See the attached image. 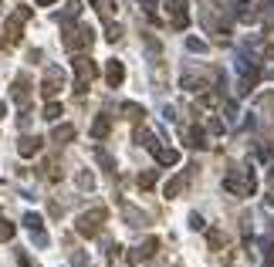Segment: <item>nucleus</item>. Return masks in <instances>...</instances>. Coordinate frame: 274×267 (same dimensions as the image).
<instances>
[{
	"mask_svg": "<svg viewBox=\"0 0 274 267\" xmlns=\"http://www.w3.org/2000/svg\"><path fill=\"white\" fill-rule=\"evenodd\" d=\"M125 119H132V122H142V108H139V105H125Z\"/></svg>",
	"mask_w": 274,
	"mask_h": 267,
	"instance_id": "6ab92c4d",
	"label": "nucleus"
},
{
	"mask_svg": "<svg viewBox=\"0 0 274 267\" xmlns=\"http://www.w3.org/2000/svg\"><path fill=\"white\" fill-rule=\"evenodd\" d=\"M17 264H21V267H38L31 257H27V254H17Z\"/></svg>",
	"mask_w": 274,
	"mask_h": 267,
	"instance_id": "a878e982",
	"label": "nucleus"
},
{
	"mask_svg": "<svg viewBox=\"0 0 274 267\" xmlns=\"http://www.w3.org/2000/svg\"><path fill=\"white\" fill-rule=\"evenodd\" d=\"M14 237V223L10 220H0V240H10Z\"/></svg>",
	"mask_w": 274,
	"mask_h": 267,
	"instance_id": "ddd939ff",
	"label": "nucleus"
},
{
	"mask_svg": "<svg viewBox=\"0 0 274 267\" xmlns=\"http://www.w3.org/2000/svg\"><path fill=\"white\" fill-rule=\"evenodd\" d=\"M65 44H68L71 51H81V48H88V44H92V31H88V27H78V34H75V31H68Z\"/></svg>",
	"mask_w": 274,
	"mask_h": 267,
	"instance_id": "20e7f679",
	"label": "nucleus"
},
{
	"mask_svg": "<svg viewBox=\"0 0 274 267\" xmlns=\"http://www.w3.org/2000/svg\"><path fill=\"white\" fill-rule=\"evenodd\" d=\"M105 78H108V85H112V88H119L122 78H125V68H122V61H108V65H105Z\"/></svg>",
	"mask_w": 274,
	"mask_h": 267,
	"instance_id": "423d86ee",
	"label": "nucleus"
},
{
	"mask_svg": "<svg viewBox=\"0 0 274 267\" xmlns=\"http://www.w3.org/2000/svg\"><path fill=\"white\" fill-rule=\"evenodd\" d=\"M156 162H159V166H176L179 152L176 149H159V152H156Z\"/></svg>",
	"mask_w": 274,
	"mask_h": 267,
	"instance_id": "6e6552de",
	"label": "nucleus"
},
{
	"mask_svg": "<svg viewBox=\"0 0 274 267\" xmlns=\"http://www.w3.org/2000/svg\"><path fill=\"white\" fill-rule=\"evenodd\" d=\"M58 115H61V105H58V102H51V105L44 108V119H48V122H54Z\"/></svg>",
	"mask_w": 274,
	"mask_h": 267,
	"instance_id": "a211bd4d",
	"label": "nucleus"
},
{
	"mask_svg": "<svg viewBox=\"0 0 274 267\" xmlns=\"http://www.w3.org/2000/svg\"><path fill=\"white\" fill-rule=\"evenodd\" d=\"M34 234V243H38V247H48V234H41V230H31Z\"/></svg>",
	"mask_w": 274,
	"mask_h": 267,
	"instance_id": "393cba45",
	"label": "nucleus"
},
{
	"mask_svg": "<svg viewBox=\"0 0 274 267\" xmlns=\"http://www.w3.org/2000/svg\"><path fill=\"white\" fill-rule=\"evenodd\" d=\"M41 149V139H34V136H24L21 142H17V152L21 156H34Z\"/></svg>",
	"mask_w": 274,
	"mask_h": 267,
	"instance_id": "0eeeda50",
	"label": "nucleus"
},
{
	"mask_svg": "<svg viewBox=\"0 0 274 267\" xmlns=\"http://www.w3.org/2000/svg\"><path fill=\"white\" fill-rule=\"evenodd\" d=\"M92 136H95V139L108 136V119H95V125H92Z\"/></svg>",
	"mask_w": 274,
	"mask_h": 267,
	"instance_id": "9b49d317",
	"label": "nucleus"
},
{
	"mask_svg": "<svg viewBox=\"0 0 274 267\" xmlns=\"http://www.w3.org/2000/svg\"><path fill=\"white\" fill-rule=\"evenodd\" d=\"M78 186L81 189H92V186H95V176H92V173H78Z\"/></svg>",
	"mask_w": 274,
	"mask_h": 267,
	"instance_id": "2eb2a0df",
	"label": "nucleus"
},
{
	"mask_svg": "<svg viewBox=\"0 0 274 267\" xmlns=\"http://www.w3.org/2000/svg\"><path fill=\"white\" fill-rule=\"evenodd\" d=\"M166 4H170V10L176 17H186V0H166Z\"/></svg>",
	"mask_w": 274,
	"mask_h": 267,
	"instance_id": "f8f14e48",
	"label": "nucleus"
},
{
	"mask_svg": "<svg viewBox=\"0 0 274 267\" xmlns=\"http://www.w3.org/2000/svg\"><path fill=\"white\" fill-rule=\"evenodd\" d=\"M186 142H190V146H196V149H200V146H207V142H203V132H200V129H193V132H190V136H186Z\"/></svg>",
	"mask_w": 274,
	"mask_h": 267,
	"instance_id": "4468645a",
	"label": "nucleus"
},
{
	"mask_svg": "<svg viewBox=\"0 0 274 267\" xmlns=\"http://www.w3.org/2000/svg\"><path fill=\"white\" fill-rule=\"evenodd\" d=\"M105 206H95V210H88V213H81L78 220H75V227H78V234H85V237H95L98 230H102V223H105Z\"/></svg>",
	"mask_w": 274,
	"mask_h": 267,
	"instance_id": "f257e3e1",
	"label": "nucleus"
},
{
	"mask_svg": "<svg viewBox=\"0 0 274 267\" xmlns=\"http://www.w3.org/2000/svg\"><path fill=\"white\" fill-rule=\"evenodd\" d=\"M264 267H274V264H271V260H267V264H264Z\"/></svg>",
	"mask_w": 274,
	"mask_h": 267,
	"instance_id": "7c9ffc66",
	"label": "nucleus"
},
{
	"mask_svg": "<svg viewBox=\"0 0 274 267\" xmlns=\"http://www.w3.org/2000/svg\"><path fill=\"white\" fill-rule=\"evenodd\" d=\"M153 251H159V240H156V237H149V240H145V243H139L136 251L129 254V264H139V260L153 257Z\"/></svg>",
	"mask_w": 274,
	"mask_h": 267,
	"instance_id": "39448f33",
	"label": "nucleus"
},
{
	"mask_svg": "<svg viewBox=\"0 0 274 267\" xmlns=\"http://www.w3.org/2000/svg\"><path fill=\"white\" fill-rule=\"evenodd\" d=\"M210 132H213V136H220V132H224V125H220L217 119H210Z\"/></svg>",
	"mask_w": 274,
	"mask_h": 267,
	"instance_id": "bb28decb",
	"label": "nucleus"
},
{
	"mask_svg": "<svg viewBox=\"0 0 274 267\" xmlns=\"http://www.w3.org/2000/svg\"><path fill=\"white\" fill-rule=\"evenodd\" d=\"M224 243H227V237H224V234H217V230L210 234V247H213V251H217V247H224Z\"/></svg>",
	"mask_w": 274,
	"mask_h": 267,
	"instance_id": "4be33fe9",
	"label": "nucleus"
},
{
	"mask_svg": "<svg viewBox=\"0 0 274 267\" xmlns=\"http://www.w3.org/2000/svg\"><path fill=\"white\" fill-rule=\"evenodd\" d=\"M24 227L27 230H41V217H38V213H27V217H24Z\"/></svg>",
	"mask_w": 274,
	"mask_h": 267,
	"instance_id": "aec40b11",
	"label": "nucleus"
},
{
	"mask_svg": "<svg viewBox=\"0 0 274 267\" xmlns=\"http://www.w3.org/2000/svg\"><path fill=\"white\" fill-rule=\"evenodd\" d=\"M136 142H142V146H153V136H149V129H142V125H139V129H136Z\"/></svg>",
	"mask_w": 274,
	"mask_h": 267,
	"instance_id": "dca6fc26",
	"label": "nucleus"
},
{
	"mask_svg": "<svg viewBox=\"0 0 274 267\" xmlns=\"http://www.w3.org/2000/svg\"><path fill=\"white\" fill-rule=\"evenodd\" d=\"M71 65H75V74L81 78V81H78V88H75V91L81 95V91H85V85H88V81H92V78L98 74V65L92 61V58H85V54H78V58L71 61Z\"/></svg>",
	"mask_w": 274,
	"mask_h": 267,
	"instance_id": "f03ea898",
	"label": "nucleus"
},
{
	"mask_svg": "<svg viewBox=\"0 0 274 267\" xmlns=\"http://www.w3.org/2000/svg\"><path fill=\"white\" fill-rule=\"evenodd\" d=\"M179 189H183V176H176V179H170V186H166V196H176Z\"/></svg>",
	"mask_w": 274,
	"mask_h": 267,
	"instance_id": "f3484780",
	"label": "nucleus"
},
{
	"mask_svg": "<svg viewBox=\"0 0 274 267\" xmlns=\"http://www.w3.org/2000/svg\"><path fill=\"white\" fill-rule=\"evenodd\" d=\"M51 139H54V142H68V139H75V125H58V129L51 132Z\"/></svg>",
	"mask_w": 274,
	"mask_h": 267,
	"instance_id": "9d476101",
	"label": "nucleus"
},
{
	"mask_svg": "<svg viewBox=\"0 0 274 267\" xmlns=\"http://www.w3.org/2000/svg\"><path fill=\"white\" fill-rule=\"evenodd\" d=\"M105 37H108V41H119L122 37V27L119 24H108V34H105Z\"/></svg>",
	"mask_w": 274,
	"mask_h": 267,
	"instance_id": "5701e85b",
	"label": "nucleus"
},
{
	"mask_svg": "<svg viewBox=\"0 0 274 267\" xmlns=\"http://www.w3.org/2000/svg\"><path fill=\"white\" fill-rule=\"evenodd\" d=\"M61 88H65V71H61L58 65H51L48 74H44V85H41V91H44V98H54Z\"/></svg>",
	"mask_w": 274,
	"mask_h": 267,
	"instance_id": "7ed1b4c3",
	"label": "nucleus"
},
{
	"mask_svg": "<svg viewBox=\"0 0 274 267\" xmlns=\"http://www.w3.org/2000/svg\"><path fill=\"white\" fill-rule=\"evenodd\" d=\"M190 227H193V230H200V227H203V220H200V213H193V217H190Z\"/></svg>",
	"mask_w": 274,
	"mask_h": 267,
	"instance_id": "cd10ccee",
	"label": "nucleus"
},
{
	"mask_svg": "<svg viewBox=\"0 0 274 267\" xmlns=\"http://www.w3.org/2000/svg\"><path fill=\"white\" fill-rule=\"evenodd\" d=\"M153 183H156V173H153V169H149V173H142V176H139V186H142V189H149V186H153Z\"/></svg>",
	"mask_w": 274,
	"mask_h": 267,
	"instance_id": "412c9836",
	"label": "nucleus"
},
{
	"mask_svg": "<svg viewBox=\"0 0 274 267\" xmlns=\"http://www.w3.org/2000/svg\"><path fill=\"white\" fill-rule=\"evenodd\" d=\"M38 4H51V0H38Z\"/></svg>",
	"mask_w": 274,
	"mask_h": 267,
	"instance_id": "c756f323",
	"label": "nucleus"
},
{
	"mask_svg": "<svg viewBox=\"0 0 274 267\" xmlns=\"http://www.w3.org/2000/svg\"><path fill=\"white\" fill-rule=\"evenodd\" d=\"M27 91H31V81H27V78H17V81H14V88H10V95H14L17 102H24Z\"/></svg>",
	"mask_w": 274,
	"mask_h": 267,
	"instance_id": "1a4fd4ad",
	"label": "nucleus"
},
{
	"mask_svg": "<svg viewBox=\"0 0 274 267\" xmlns=\"http://www.w3.org/2000/svg\"><path fill=\"white\" fill-rule=\"evenodd\" d=\"M186 48H190V51H207V44L196 41V37H190V41H186Z\"/></svg>",
	"mask_w": 274,
	"mask_h": 267,
	"instance_id": "b1692460",
	"label": "nucleus"
},
{
	"mask_svg": "<svg viewBox=\"0 0 274 267\" xmlns=\"http://www.w3.org/2000/svg\"><path fill=\"white\" fill-rule=\"evenodd\" d=\"M4 112H7V105H4V102H0V119H4Z\"/></svg>",
	"mask_w": 274,
	"mask_h": 267,
	"instance_id": "c85d7f7f",
	"label": "nucleus"
}]
</instances>
